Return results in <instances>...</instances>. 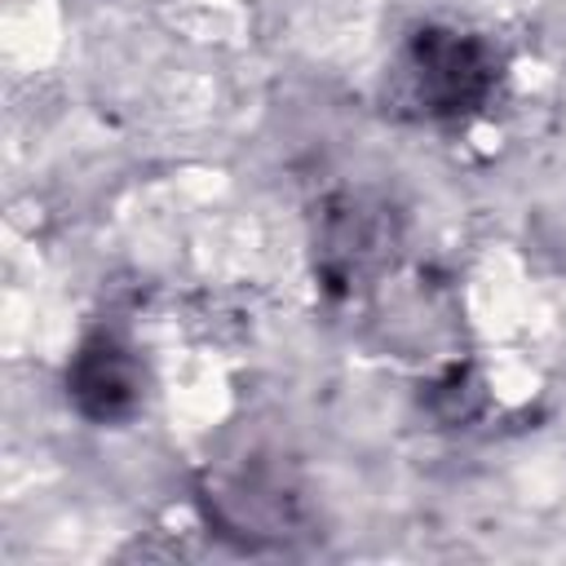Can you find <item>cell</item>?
<instances>
[{"instance_id":"obj_2","label":"cell","mask_w":566,"mask_h":566,"mask_svg":"<svg viewBox=\"0 0 566 566\" xmlns=\"http://www.w3.org/2000/svg\"><path fill=\"white\" fill-rule=\"evenodd\" d=\"M142 394H146V371L137 354L115 336L84 340L66 367V398L75 402L80 416L97 424L128 420L142 407Z\"/></svg>"},{"instance_id":"obj_1","label":"cell","mask_w":566,"mask_h":566,"mask_svg":"<svg viewBox=\"0 0 566 566\" xmlns=\"http://www.w3.org/2000/svg\"><path fill=\"white\" fill-rule=\"evenodd\" d=\"M500 53L455 27H420L385 66V111L407 119H455L486 102Z\"/></svg>"},{"instance_id":"obj_3","label":"cell","mask_w":566,"mask_h":566,"mask_svg":"<svg viewBox=\"0 0 566 566\" xmlns=\"http://www.w3.org/2000/svg\"><path fill=\"white\" fill-rule=\"evenodd\" d=\"M394 248V230L385 208H371L354 195L327 203L323 226H318V274L327 287H354L371 270L385 265Z\"/></svg>"}]
</instances>
